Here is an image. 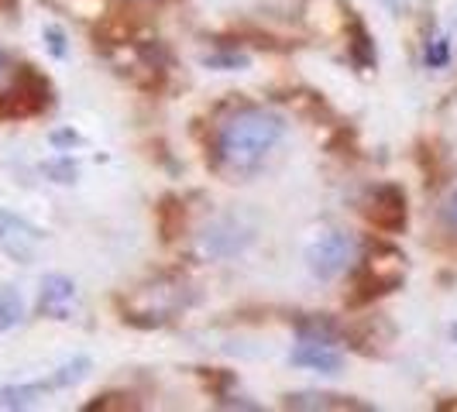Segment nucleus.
Returning <instances> with one entry per match:
<instances>
[{
	"mask_svg": "<svg viewBox=\"0 0 457 412\" xmlns=\"http://www.w3.org/2000/svg\"><path fill=\"white\" fill-rule=\"evenodd\" d=\"M282 135H286L282 117L258 111V107L234 111L217 131V159L234 172H252L282 141Z\"/></svg>",
	"mask_w": 457,
	"mask_h": 412,
	"instance_id": "obj_1",
	"label": "nucleus"
},
{
	"mask_svg": "<svg viewBox=\"0 0 457 412\" xmlns=\"http://www.w3.org/2000/svg\"><path fill=\"white\" fill-rule=\"evenodd\" d=\"M351 254H354V241L341 230H330L306 251V265L317 278H334V275H341L347 268Z\"/></svg>",
	"mask_w": 457,
	"mask_h": 412,
	"instance_id": "obj_2",
	"label": "nucleus"
},
{
	"mask_svg": "<svg viewBox=\"0 0 457 412\" xmlns=\"http://www.w3.org/2000/svg\"><path fill=\"white\" fill-rule=\"evenodd\" d=\"M365 213L371 224H378V227H386V230H399L406 224V193L392 183L378 185V189L368 193Z\"/></svg>",
	"mask_w": 457,
	"mask_h": 412,
	"instance_id": "obj_3",
	"label": "nucleus"
},
{
	"mask_svg": "<svg viewBox=\"0 0 457 412\" xmlns=\"http://www.w3.org/2000/svg\"><path fill=\"white\" fill-rule=\"evenodd\" d=\"M286 409H299V412H371V406L358 402V399H344V395H327V391H293L286 395L282 402Z\"/></svg>",
	"mask_w": 457,
	"mask_h": 412,
	"instance_id": "obj_4",
	"label": "nucleus"
},
{
	"mask_svg": "<svg viewBox=\"0 0 457 412\" xmlns=\"http://www.w3.org/2000/svg\"><path fill=\"white\" fill-rule=\"evenodd\" d=\"M35 241H38V230L24 224L21 217H14L11 210H0V244H4V251L14 254L18 261H28Z\"/></svg>",
	"mask_w": 457,
	"mask_h": 412,
	"instance_id": "obj_5",
	"label": "nucleus"
},
{
	"mask_svg": "<svg viewBox=\"0 0 457 412\" xmlns=\"http://www.w3.org/2000/svg\"><path fill=\"white\" fill-rule=\"evenodd\" d=\"M72 296H76V289H72V282H69L66 275H46L38 309H42L46 317H52V320H66Z\"/></svg>",
	"mask_w": 457,
	"mask_h": 412,
	"instance_id": "obj_6",
	"label": "nucleus"
},
{
	"mask_svg": "<svg viewBox=\"0 0 457 412\" xmlns=\"http://www.w3.org/2000/svg\"><path fill=\"white\" fill-rule=\"evenodd\" d=\"M289 361L299 367H313V371H320V375H337L344 365L341 354H337L330 343H310V341L299 343Z\"/></svg>",
	"mask_w": 457,
	"mask_h": 412,
	"instance_id": "obj_7",
	"label": "nucleus"
},
{
	"mask_svg": "<svg viewBox=\"0 0 457 412\" xmlns=\"http://www.w3.org/2000/svg\"><path fill=\"white\" fill-rule=\"evenodd\" d=\"M248 241V234L245 237H237V224L234 220H220V224H213V227H206L204 234V251L210 254H234L241 244Z\"/></svg>",
	"mask_w": 457,
	"mask_h": 412,
	"instance_id": "obj_8",
	"label": "nucleus"
},
{
	"mask_svg": "<svg viewBox=\"0 0 457 412\" xmlns=\"http://www.w3.org/2000/svg\"><path fill=\"white\" fill-rule=\"evenodd\" d=\"M347 52H351V62L358 69H375V42L361 21H351V28H347Z\"/></svg>",
	"mask_w": 457,
	"mask_h": 412,
	"instance_id": "obj_9",
	"label": "nucleus"
},
{
	"mask_svg": "<svg viewBox=\"0 0 457 412\" xmlns=\"http://www.w3.org/2000/svg\"><path fill=\"white\" fill-rule=\"evenodd\" d=\"M52 385H7L0 389V409H31Z\"/></svg>",
	"mask_w": 457,
	"mask_h": 412,
	"instance_id": "obj_10",
	"label": "nucleus"
},
{
	"mask_svg": "<svg viewBox=\"0 0 457 412\" xmlns=\"http://www.w3.org/2000/svg\"><path fill=\"white\" fill-rule=\"evenodd\" d=\"M299 341L310 343H334L337 341V326L327 320V317H306V320L296 323Z\"/></svg>",
	"mask_w": 457,
	"mask_h": 412,
	"instance_id": "obj_11",
	"label": "nucleus"
},
{
	"mask_svg": "<svg viewBox=\"0 0 457 412\" xmlns=\"http://www.w3.org/2000/svg\"><path fill=\"white\" fill-rule=\"evenodd\" d=\"M21 317H24L21 293H18V289H11V285H4V289H0V334H4V330H11V326H18Z\"/></svg>",
	"mask_w": 457,
	"mask_h": 412,
	"instance_id": "obj_12",
	"label": "nucleus"
},
{
	"mask_svg": "<svg viewBox=\"0 0 457 412\" xmlns=\"http://www.w3.org/2000/svg\"><path fill=\"white\" fill-rule=\"evenodd\" d=\"M87 371H90V361H87V358H76L72 365L59 367V375H55L48 385H52V389H69V385L83 382V378H87Z\"/></svg>",
	"mask_w": 457,
	"mask_h": 412,
	"instance_id": "obj_13",
	"label": "nucleus"
},
{
	"mask_svg": "<svg viewBox=\"0 0 457 412\" xmlns=\"http://www.w3.org/2000/svg\"><path fill=\"white\" fill-rule=\"evenodd\" d=\"M447 59H451V48H447V38H440V35H436L434 42L427 45V66L440 69V66H447Z\"/></svg>",
	"mask_w": 457,
	"mask_h": 412,
	"instance_id": "obj_14",
	"label": "nucleus"
},
{
	"mask_svg": "<svg viewBox=\"0 0 457 412\" xmlns=\"http://www.w3.org/2000/svg\"><path fill=\"white\" fill-rule=\"evenodd\" d=\"M46 42H48V52L55 55V59H66V35H62V28H55V24H48L46 28Z\"/></svg>",
	"mask_w": 457,
	"mask_h": 412,
	"instance_id": "obj_15",
	"label": "nucleus"
},
{
	"mask_svg": "<svg viewBox=\"0 0 457 412\" xmlns=\"http://www.w3.org/2000/svg\"><path fill=\"white\" fill-rule=\"evenodd\" d=\"M14 72H18V66H14V62H11V55L0 48V90H4V87L14 79Z\"/></svg>",
	"mask_w": 457,
	"mask_h": 412,
	"instance_id": "obj_16",
	"label": "nucleus"
},
{
	"mask_svg": "<svg viewBox=\"0 0 457 412\" xmlns=\"http://www.w3.org/2000/svg\"><path fill=\"white\" fill-rule=\"evenodd\" d=\"M48 172H52V176H59L55 183H72V179H76V165H72V161H59V165H48Z\"/></svg>",
	"mask_w": 457,
	"mask_h": 412,
	"instance_id": "obj_17",
	"label": "nucleus"
},
{
	"mask_svg": "<svg viewBox=\"0 0 457 412\" xmlns=\"http://www.w3.org/2000/svg\"><path fill=\"white\" fill-rule=\"evenodd\" d=\"M206 66H228V69H237V66H248V59H245V55H210V59H206Z\"/></svg>",
	"mask_w": 457,
	"mask_h": 412,
	"instance_id": "obj_18",
	"label": "nucleus"
},
{
	"mask_svg": "<svg viewBox=\"0 0 457 412\" xmlns=\"http://www.w3.org/2000/svg\"><path fill=\"white\" fill-rule=\"evenodd\" d=\"M52 144H55V148H72V144H79V135H76V131H55V135H52Z\"/></svg>",
	"mask_w": 457,
	"mask_h": 412,
	"instance_id": "obj_19",
	"label": "nucleus"
},
{
	"mask_svg": "<svg viewBox=\"0 0 457 412\" xmlns=\"http://www.w3.org/2000/svg\"><path fill=\"white\" fill-rule=\"evenodd\" d=\"M444 217H447V224L457 230V193L451 196V200H447V206H444Z\"/></svg>",
	"mask_w": 457,
	"mask_h": 412,
	"instance_id": "obj_20",
	"label": "nucleus"
},
{
	"mask_svg": "<svg viewBox=\"0 0 457 412\" xmlns=\"http://www.w3.org/2000/svg\"><path fill=\"white\" fill-rule=\"evenodd\" d=\"M440 409H444V412H451V409H457V402H444Z\"/></svg>",
	"mask_w": 457,
	"mask_h": 412,
	"instance_id": "obj_21",
	"label": "nucleus"
},
{
	"mask_svg": "<svg viewBox=\"0 0 457 412\" xmlns=\"http://www.w3.org/2000/svg\"><path fill=\"white\" fill-rule=\"evenodd\" d=\"M451 337H454V341H457V323H454V326H451Z\"/></svg>",
	"mask_w": 457,
	"mask_h": 412,
	"instance_id": "obj_22",
	"label": "nucleus"
}]
</instances>
